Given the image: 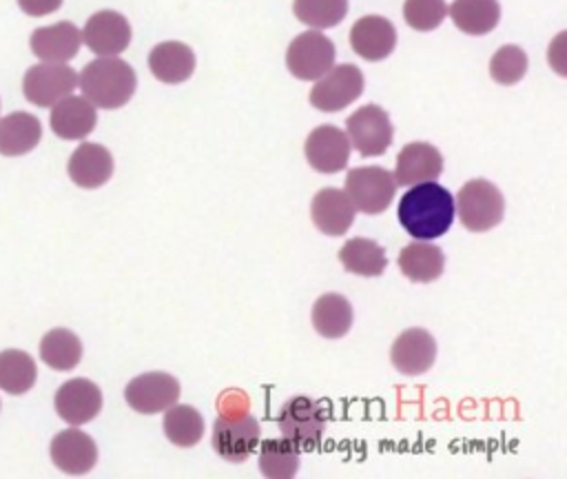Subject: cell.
<instances>
[{
  "instance_id": "cell-32",
  "label": "cell",
  "mask_w": 567,
  "mask_h": 479,
  "mask_svg": "<svg viewBox=\"0 0 567 479\" xmlns=\"http://www.w3.org/2000/svg\"><path fill=\"white\" fill-rule=\"evenodd\" d=\"M299 470V450L288 439H266L259 450V472L268 479H290Z\"/></svg>"
},
{
  "instance_id": "cell-4",
  "label": "cell",
  "mask_w": 567,
  "mask_h": 479,
  "mask_svg": "<svg viewBox=\"0 0 567 479\" xmlns=\"http://www.w3.org/2000/svg\"><path fill=\"white\" fill-rule=\"evenodd\" d=\"M259 421L246 408H226L213 424V450L230 461H246L259 446Z\"/></svg>"
},
{
  "instance_id": "cell-27",
  "label": "cell",
  "mask_w": 567,
  "mask_h": 479,
  "mask_svg": "<svg viewBox=\"0 0 567 479\" xmlns=\"http://www.w3.org/2000/svg\"><path fill=\"white\" fill-rule=\"evenodd\" d=\"M312 326L326 339L343 337L352 326V306L339 293H326L312 304Z\"/></svg>"
},
{
  "instance_id": "cell-23",
  "label": "cell",
  "mask_w": 567,
  "mask_h": 479,
  "mask_svg": "<svg viewBox=\"0 0 567 479\" xmlns=\"http://www.w3.org/2000/svg\"><path fill=\"white\" fill-rule=\"evenodd\" d=\"M148 69L159 82L179 84L193 75L195 53L188 44L177 40L159 42L148 53Z\"/></svg>"
},
{
  "instance_id": "cell-35",
  "label": "cell",
  "mask_w": 567,
  "mask_h": 479,
  "mask_svg": "<svg viewBox=\"0 0 567 479\" xmlns=\"http://www.w3.org/2000/svg\"><path fill=\"white\" fill-rule=\"evenodd\" d=\"M447 16L445 0H405L403 18L414 31H432Z\"/></svg>"
},
{
  "instance_id": "cell-6",
  "label": "cell",
  "mask_w": 567,
  "mask_h": 479,
  "mask_svg": "<svg viewBox=\"0 0 567 479\" xmlns=\"http://www.w3.org/2000/svg\"><path fill=\"white\" fill-rule=\"evenodd\" d=\"M396 193L394 175L383 166H359L350 169L346 175V195L350 197L354 211L365 215L383 213Z\"/></svg>"
},
{
  "instance_id": "cell-19",
  "label": "cell",
  "mask_w": 567,
  "mask_h": 479,
  "mask_svg": "<svg viewBox=\"0 0 567 479\" xmlns=\"http://www.w3.org/2000/svg\"><path fill=\"white\" fill-rule=\"evenodd\" d=\"M31 51L42 62H69L78 55L82 44V33L73 22H55L40 27L31 33Z\"/></svg>"
},
{
  "instance_id": "cell-34",
  "label": "cell",
  "mask_w": 567,
  "mask_h": 479,
  "mask_svg": "<svg viewBox=\"0 0 567 479\" xmlns=\"http://www.w3.org/2000/svg\"><path fill=\"white\" fill-rule=\"evenodd\" d=\"M527 73V53L516 44L501 47L489 60V75L498 84H516Z\"/></svg>"
},
{
  "instance_id": "cell-29",
  "label": "cell",
  "mask_w": 567,
  "mask_h": 479,
  "mask_svg": "<svg viewBox=\"0 0 567 479\" xmlns=\"http://www.w3.org/2000/svg\"><path fill=\"white\" fill-rule=\"evenodd\" d=\"M40 357L53 370H71L82 359V342L69 328H51L40 339Z\"/></svg>"
},
{
  "instance_id": "cell-2",
  "label": "cell",
  "mask_w": 567,
  "mask_h": 479,
  "mask_svg": "<svg viewBox=\"0 0 567 479\" xmlns=\"http://www.w3.org/2000/svg\"><path fill=\"white\" fill-rule=\"evenodd\" d=\"M78 84L93 106L120 109L133 98L137 75L128 62L115 55H102L82 69Z\"/></svg>"
},
{
  "instance_id": "cell-21",
  "label": "cell",
  "mask_w": 567,
  "mask_h": 479,
  "mask_svg": "<svg viewBox=\"0 0 567 479\" xmlns=\"http://www.w3.org/2000/svg\"><path fill=\"white\" fill-rule=\"evenodd\" d=\"M113 175V155L106 146L82 142L69 157V177L82 188H97Z\"/></svg>"
},
{
  "instance_id": "cell-25",
  "label": "cell",
  "mask_w": 567,
  "mask_h": 479,
  "mask_svg": "<svg viewBox=\"0 0 567 479\" xmlns=\"http://www.w3.org/2000/svg\"><path fill=\"white\" fill-rule=\"evenodd\" d=\"M40 137L42 124L27 111H16L0 120V155H24L38 146Z\"/></svg>"
},
{
  "instance_id": "cell-17",
  "label": "cell",
  "mask_w": 567,
  "mask_h": 479,
  "mask_svg": "<svg viewBox=\"0 0 567 479\" xmlns=\"http://www.w3.org/2000/svg\"><path fill=\"white\" fill-rule=\"evenodd\" d=\"M443 173V155L427 142H410L396 155L394 182L396 186H412L432 182Z\"/></svg>"
},
{
  "instance_id": "cell-13",
  "label": "cell",
  "mask_w": 567,
  "mask_h": 479,
  "mask_svg": "<svg viewBox=\"0 0 567 479\" xmlns=\"http://www.w3.org/2000/svg\"><path fill=\"white\" fill-rule=\"evenodd\" d=\"M82 42L95 55H117L131 42V24L122 13L102 9L86 20Z\"/></svg>"
},
{
  "instance_id": "cell-33",
  "label": "cell",
  "mask_w": 567,
  "mask_h": 479,
  "mask_svg": "<svg viewBox=\"0 0 567 479\" xmlns=\"http://www.w3.org/2000/svg\"><path fill=\"white\" fill-rule=\"evenodd\" d=\"M295 16L315 29L337 27L348 13V0H295Z\"/></svg>"
},
{
  "instance_id": "cell-3",
  "label": "cell",
  "mask_w": 567,
  "mask_h": 479,
  "mask_svg": "<svg viewBox=\"0 0 567 479\" xmlns=\"http://www.w3.org/2000/svg\"><path fill=\"white\" fill-rule=\"evenodd\" d=\"M277 424L284 439H288L297 450L310 452L319 446L326 432L328 410L312 397L295 395L281 406Z\"/></svg>"
},
{
  "instance_id": "cell-22",
  "label": "cell",
  "mask_w": 567,
  "mask_h": 479,
  "mask_svg": "<svg viewBox=\"0 0 567 479\" xmlns=\"http://www.w3.org/2000/svg\"><path fill=\"white\" fill-rule=\"evenodd\" d=\"M310 215L315 226L326 235H343L354 222V206L346 191L321 188L315 193L310 204Z\"/></svg>"
},
{
  "instance_id": "cell-18",
  "label": "cell",
  "mask_w": 567,
  "mask_h": 479,
  "mask_svg": "<svg viewBox=\"0 0 567 479\" xmlns=\"http://www.w3.org/2000/svg\"><path fill=\"white\" fill-rule=\"evenodd\" d=\"M51 459L66 475H86L97 461V446L80 428H66L53 437Z\"/></svg>"
},
{
  "instance_id": "cell-9",
  "label": "cell",
  "mask_w": 567,
  "mask_h": 479,
  "mask_svg": "<svg viewBox=\"0 0 567 479\" xmlns=\"http://www.w3.org/2000/svg\"><path fill=\"white\" fill-rule=\"evenodd\" d=\"M332 64L334 44L319 29L299 33L286 51V67L299 80H319Z\"/></svg>"
},
{
  "instance_id": "cell-12",
  "label": "cell",
  "mask_w": 567,
  "mask_h": 479,
  "mask_svg": "<svg viewBox=\"0 0 567 479\" xmlns=\"http://www.w3.org/2000/svg\"><path fill=\"white\" fill-rule=\"evenodd\" d=\"M308 164L319 173H339L350 160V140L334 124H321L310 131L303 144Z\"/></svg>"
},
{
  "instance_id": "cell-31",
  "label": "cell",
  "mask_w": 567,
  "mask_h": 479,
  "mask_svg": "<svg viewBox=\"0 0 567 479\" xmlns=\"http://www.w3.org/2000/svg\"><path fill=\"white\" fill-rule=\"evenodd\" d=\"M38 368L29 353L24 350H2L0 353V388L9 395H24L35 384Z\"/></svg>"
},
{
  "instance_id": "cell-26",
  "label": "cell",
  "mask_w": 567,
  "mask_h": 479,
  "mask_svg": "<svg viewBox=\"0 0 567 479\" xmlns=\"http://www.w3.org/2000/svg\"><path fill=\"white\" fill-rule=\"evenodd\" d=\"M447 13L463 33L485 35L501 20V4L496 0H454Z\"/></svg>"
},
{
  "instance_id": "cell-24",
  "label": "cell",
  "mask_w": 567,
  "mask_h": 479,
  "mask_svg": "<svg viewBox=\"0 0 567 479\" xmlns=\"http://www.w3.org/2000/svg\"><path fill=\"white\" fill-rule=\"evenodd\" d=\"M399 268L410 282L427 284L443 275L445 255L436 244H430L427 240H419L401 248Z\"/></svg>"
},
{
  "instance_id": "cell-20",
  "label": "cell",
  "mask_w": 567,
  "mask_h": 479,
  "mask_svg": "<svg viewBox=\"0 0 567 479\" xmlns=\"http://www.w3.org/2000/svg\"><path fill=\"white\" fill-rule=\"evenodd\" d=\"M97 122L95 106L82 95H66L51 109V131L62 140H82L86 137Z\"/></svg>"
},
{
  "instance_id": "cell-14",
  "label": "cell",
  "mask_w": 567,
  "mask_h": 479,
  "mask_svg": "<svg viewBox=\"0 0 567 479\" xmlns=\"http://www.w3.org/2000/svg\"><path fill=\"white\" fill-rule=\"evenodd\" d=\"M55 410L66 424L82 426L102 410V390L91 379H69L55 393Z\"/></svg>"
},
{
  "instance_id": "cell-7",
  "label": "cell",
  "mask_w": 567,
  "mask_h": 479,
  "mask_svg": "<svg viewBox=\"0 0 567 479\" xmlns=\"http://www.w3.org/2000/svg\"><path fill=\"white\" fill-rule=\"evenodd\" d=\"M346 135L350 140V146L359 151L363 157L383 155L388 146L392 144V122L390 115L379 104H365L357 109L346 120Z\"/></svg>"
},
{
  "instance_id": "cell-30",
  "label": "cell",
  "mask_w": 567,
  "mask_h": 479,
  "mask_svg": "<svg viewBox=\"0 0 567 479\" xmlns=\"http://www.w3.org/2000/svg\"><path fill=\"white\" fill-rule=\"evenodd\" d=\"M164 435L179 448L195 446L204 435V417L188 404H173L164 415Z\"/></svg>"
},
{
  "instance_id": "cell-15",
  "label": "cell",
  "mask_w": 567,
  "mask_h": 479,
  "mask_svg": "<svg viewBox=\"0 0 567 479\" xmlns=\"http://www.w3.org/2000/svg\"><path fill=\"white\" fill-rule=\"evenodd\" d=\"M436 359V342L425 328H408L403 330L392 348H390V361L401 375H423L432 368Z\"/></svg>"
},
{
  "instance_id": "cell-5",
  "label": "cell",
  "mask_w": 567,
  "mask_h": 479,
  "mask_svg": "<svg viewBox=\"0 0 567 479\" xmlns=\"http://www.w3.org/2000/svg\"><path fill=\"white\" fill-rule=\"evenodd\" d=\"M454 213H458L461 224L472 233H485L501 224L505 213V200L498 186H494L489 180L476 177L461 186Z\"/></svg>"
},
{
  "instance_id": "cell-11",
  "label": "cell",
  "mask_w": 567,
  "mask_h": 479,
  "mask_svg": "<svg viewBox=\"0 0 567 479\" xmlns=\"http://www.w3.org/2000/svg\"><path fill=\"white\" fill-rule=\"evenodd\" d=\"M124 399L135 412L155 415L179 399V381L162 370L144 373L128 381Z\"/></svg>"
},
{
  "instance_id": "cell-8",
  "label": "cell",
  "mask_w": 567,
  "mask_h": 479,
  "mask_svg": "<svg viewBox=\"0 0 567 479\" xmlns=\"http://www.w3.org/2000/svg\"><path fill=\"white\" fill-rule=\"evenodd\" d=\"M78 86V73L64 62H40L27 69L22 93L35 106H53Z\"/></svg>"
},
{
  "instance_id": "cell-1",
  "label": "cell",
  "mask_w": 567,
  "mask_h": 479,
  "mask_svg": "<svg viewBox=\"0 0 567 479\" xmlns=\"http://www.w3.org/2000/svg\"><path fill=\"white\" fill-rule=\"evenodd\" d=\"M396 215L414 240H436L454 222V197L434 180L412 184L401 195Z\"/></svg>"
},
{
  "instance_id": "cell-28",
  "label": "cell",
  "mask_w": 567,
  "mask_h": 479,
  "mask_svg": "<svg viewBox=\"0 0 567 479\" xmlns=\"http://www.w3.org/2000/svg\"><path fill=\"white\" fill-rule=\"evenodd\" d=\"M339 262L348 273L361 277H377L385 271L388 257L385 251L368 237H352L339 251Z\"/></svg>"
},
{
  "instance_id": "cell-36",
  "label": "cell",
  "mask_w": 567,
  "mask_h": 479,
  "mask_svg": "<svg viewBox=\"0 0 567 479\" xmlns=\"http://www.w3.org/2000/svg\"><path fill=\"white\" fill-rule=\"evenodd\" d=\"M18 7L33 18L49 16L62 7V0H18Z\"/></svg>"
},
{
  "instance_id": "cell-10",
  "label": "cell",
  "mask_w": 567,
  "mask_h": 479,
  "mask_svg": "<svg viewBox=\"0 0 567 479\" xmlns=\"http://www.w3.org/2000/svg\"><path fill=\"white\" fill-rule=\"evenodd\" d=\"M363 91V73L354 64L328 69L310 89V104L323 113H334L352 104Z\"/></svg>"
},
{
  "instance_id": "cell-16",
  "label": "cell",
  "mask_w": 567,
  "mask_h": 479,
  "mask_svg": "<svg viewBox=\"0 0 567 479\" xmlns=\"http://www.w3.org/2000/svg\"><path fill=\"white\" fill-rule=\"evenodd\" d=\"M350 47L370 62L388 58L396 47V29L383 16H363L350 29Z\"/></svg>"
}]
</instances>
